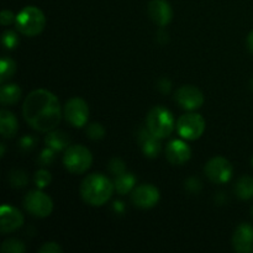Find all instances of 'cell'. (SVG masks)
Listing matches in <instances>:
<instances>
[{"label":"cell","instance_id":"cell-34","mask_svg":"<svg viewBox=\"0 0 253 253\" xmlns=\"http://www.w3.org/2000/svg\"><path fill=\"white\" fill-rule=\"evenodd\" d=\"M0 147H1V152H0V156H1V157H4V156H5V143H1V145H0Z\"/></svg>","mask_w":253,"mask_h":253},{"label":"cell","instance_id":"cell-25","mask_svg":"<svg viewBox=\"0 0 253 253\" xmlns=\"http://www.w3.org/2000/svg\"><path fill=\"white\" fill-rule=\"evenodd\" d=\"M86 135H88L89 138L91 140H101L105 135V130H104L103 126L98 123L90 124V125L86 127Z\"/></svg>","mask_w":253,"mask_h":253},{"label":"cell","instance_id":"cell-36","mask_svg":"<svg viewBox=\"0 0 253 253\" xmlns=\"http://www.w3.org/2000/svg\"><path fill=\"white\" fill-rule=\"evenodd\" d=\"M252 165H253V160H252Z\"/></svg>","mask_w":253,"mask_h":253},{"label":"cell","instance_id":"cell-9","mask_svg":"<svg viewBox=\"0 0 253 253\" xmlns=\"http://www.w3.org/2000/svg\"><path fill=\"white\" fill-rule=\"evenodd\" d=\"M64 118L74 127H83L89 118V106L82 98H72L64 105Z\"/></svg>","mask_w":253,"mask_h":253},{"label":"cell","instance_id":"cell-10","mask_svg":"<svg viewBox=\"0 0 253 253\" xmlns=\"http://www.w3.org/2000/svg\"><path fill=\"white\" fill-rule=\"evenodd\" d=\"M175 101L185 110H197L204 104V94L194 85H182L175 93Z\"/></svg>","mask_w":253,"mask_h":253},{"label":"cell","instance_id":"cell-24","mask_svg":"<svg viewBox=\"0 0 253 253\" xmlns=\"http://www.w3.org/2000/svg\"><path fill=\"white\" fill-rule=\"evenodd\" d=\"M2 44L6 49H14L19 44V36L16 35V32L11 31V30L5 31L2 34Z\"/></svg>","mask_w":253,"mask_h":253},{"label":"cell","instance_id":"cell-18","mask_svg":"<svg viewBox=\"0 0 253 253\" xmlns=\"http://www.w3.org/2000/svg\"><path fill=\"white\" fill-rule=\"evenodd\" d=\"M44 142L53 151H62L69 147V137L63 131H49L44 137Z\"/></svg>","mask_w":253,"mask_h":253},{"label":"cell","instance_id":"cell-13","mask_svg":"<svg viewBox=\"0 0 253 253\" xmlns=\"http://www.w3.org/2000/svg\"><path fill=\"white\" fill-rule=\"evenodd\" d=\"M232 246L239 253H253V226L250 224L240 225L232 236Z\"/></svg>","mask_w":253,"mask_h":253},{"label":"cell","instance_id":"cell-29","mask_svg":"<svg viewBox=\"0 0 253 253\" xmlns=\"http://www.w3.org/2000/svg\"><path fill=\"white\" fill-rule=\"evenodd\" d=\"M63 250L57 242H46L39 249V253H62Z\"/></svg>","mask_w":253,"mask_h":253},{"label":"cell","instance_id":"cell-21","mask_svg":"<svg viewBox=\"0 0 253 253\" xmlns=\"http://www.w3.org/2000/svg\"><path fill=\"white\" fill-rule=\"evenodd\" d=\"M235 193L242 200H249L253 198V177L244 175L237 180L235 185Z\"/></svg>","mask_w":253,"mask_h":253},{"label":"cell","instance_id":"cell-14","mask_svg":"<svg viewBox=\"0 0 253 253\" xmlns=\"http://www.w3.org/2000/svg\"><path fill=\"white\" fill-rule=\"evenodd\" d=\"M148 14L155 24L166 26L172 21L173 10L167 0H151L148 4Z\"/></svg>","mask_w":253,"mask_h":253},{"label":"cell","instance_id":"cell-4","mask_svg":"<svg viewBox=\"0 0 253 253\" xmlns=\"http://www.w3.org/2000/svg\"><path fill=\"white\" fill-rule=\"evenodd\" d=\"M15 24L20 34L27 37H35L43 31L46 26V16L39 7L26 6L16 15Z\"/></svg>","mask_w":253,"mask_h":253},{"label":"cell","instance_id":"cell-32","mask_svg":"<svg viewBox=\"0 0 253 253\" xmlns=\"http://www.w3.org/2000/svg\"><path fill=\"white\" fill-rule=\"evenodd\" d=\"M35 145V138L31 137V136H27V137H24L21 140V147H25L26 150H30V148L34 147Z\"/></svg>","mask_w":253,"mask_h":253},{"label":"cell","instance_id":"cell-35","mask_svg":"<svg viewBox=\"0 0 253 253\" xmlns=\"http://www.w3.org/2000/svg\"><path fill=\"white\" fill-rule=\"evenodd\" d=\"M252 215H253V208H252Z\"/></svg>","mask_w":253,"mask_h":253},{"label":"cell","instance_id":"cell-15","mask_svg":"<svg viewBox=\"0 0 253 253\" xmlns=\"http://www.w3.org/2000/svg\"><path fill=\"white\" fill-rule=\"evenodd\" d=\"M192 150L189 146L180 140H172L166 146V157L172 165H184L190 160Z\"/></svg>","mask_w":253,"mask_h":253},{"label":"cell","instance_id":"cell-7","mask_svg":"<svg viewBox=\"0 0 253 253\" xmlns=\"http://www.w3.org/2000/svg\"><path fill=\"white\" fill-rule=\"evenodd\" d=\"M205 131V120L195 113L184 114L177 121V132L184 140L195 141L202 137Z\"/></svg>","mask_w":253,"mask_h":253},{"label":"cell","instance_id":"cell-3","mask_svg":"<svg viewBox=\"0 0 253 253\" xmlns=\"http://www.w3.org/2000/svg\"><path fill=\"white\" fill-rule=\"evenodd\" d=\"M146 127L158 140H165L174 128L172 113L165 106H155L146 116Z\"/></svg>","mask_w":253,"mask_h":253},{"label":"cell","instance_id":"cell-31","mask_svg":"<svg viewBox=\"0 0 253 253\" xmlns=\"http://www.w3.org/2000/svg\"><path fill=\"white\" fill-rule=\"evenodd\" d=\"M15 20H16V16H15V15L12 14V11H10V10H4V11L1 12V15H0V21H1V24L4 25V26H7V25H10L12 21H15Z\"/></svg>","mask_w":253,"mask_h":253},{"label":"cell","instance_id":"cell-19","mask_svg":"<svg viewBox=\"0 0 253 253\" xmlns=\"http://www.w3.org/2000/svg\"><path fill=\"white\" fill-rule=\"evenodd\" d=\"M22 90L17 84H5L0 90V101L2 105H14L21 98Z\"/></svg>","mask_w":253,"mask_h":253},{"label":"cell","instance_id":"cell-1","mask_svg":"<svg viewBox=\"0 0 253 253\" xmlns=\"http://www.w3.org/2000/svg\"><path fill=\"white\" fill-rule=\"evenodd\" d=\"M22 115L30 127L39 132H49L61 123L59 100L49 90L36 89L24 100Z\"/></svg>","mask_w":253,"mask_h":253},{"label":"cell","instance_id":"cell-2","mask_svg":"<svg viewBox=\"0 0 253 253\" xmlns=\"http://www.w3.org/2000/svg\"><path fill=\"white\" fill-rule=\"evenodd\" d=\"M115 187L106 175L93 173L86 175L81 184V197L86 204L91 207H101L113 195Z\"/></svg>","mask_w":253,"mask_h":253},{"label":"cell","instance_id":"cell-30","mask_svg":"<svg viewBox=\"0 0 253 253\" xmlns=\"http://www.w3.org/2000/svg\"><path fill=\"white\" fill-rule=\"evenodd\" d=\"M54 152L52 148H46V150L42 151L41 156H40L39 161L42 163V166H49L54 161Z\"/></svg>","mask_w":253,"mask_h":253},{"label":"cell","instance_id":"cell-27","mask_svg":"<svg viewBox=\"0 0 253 253\" xmlns=\"http://www.w3.org/2000/svg\"><path fill=\"white\" fill-rule=\"evenodd\" d=\"M109 169L111 170L114 175H120L125 173V163L120 160V158H113L109 163Z\"/></svg>","mask_w":253,"mask_h":253},{"label":"cell","instance_id":"cell-12","mask_svg":"<svg viewBox=\"0 0 253 253\" xmlns=\"http://www.w3.org/2000/svg\"><path fill=\"white\" fill-rule=\"evenodd\" d=\"M24 224V216L16 208L11 205H2L0 209V230L2 234L12 232L20 229Z\"/></svg>","mask_w":253,"mask_h":253},{"label":"cell","instance_id":"cell-20","mask_svg":"<svg viewBox=\"0 0 253 253\" xmlns=\"http://www.w3.org/2000/svg\"><path fill=\"white\" fill-rule=\"evenodd\" d=\"M136 178L132 173H123L120 175H116L114 180V187L115 190L121 195H125L135 189Z\"/></svg>","mask_w":253,"mask_h":253},{"label":"cell","instance_id":"cell-28","mask_svg":"<svg viewBox=\"0 0 253 253\" xmlns=\"http://www.w3.org/2000/svg\"><path fill=\"white\" fill-rule=\"evenodd\" d=\"M27 183V177L22 170H15L11 174V185L16 188L25 187Z\"/></svg>","mask_w":253,"mask_h":253},{"label":"cell","instance_id":"cell-11","mask_svg":"<svg viewBox=\"0 0 253 253\" xmlns=\"http://www.w3.org/2000/svg\"><path fill=\"white\" fill-rule=\"evenodd\" d=\"M131 200L141 209H151L160 200V190L152 184H141L131 193Z\"/></svg>","mask_w":253,"mask_h":253},{"label":"cell","instance_id":"cell-16","mask_svg":"<svg viewBox=\"0 0 253 253\" xmlns=\"http://www.w3.org/2000/svg\"><path fill=\"white\" fill-rule=\"evenodd\" d=\"M138 142L141 143L142 152L145 153L146 157L156 158L161 152V145L158 142V138L155 137L152 133L148 131V128H142L138 136Z\"/></svg>","mask_w":253,"mask_h":253},{"label":"cell","instance_id":"cell-22","mask_svg":"<svg viewBox=\"0 0 253 253\" xmlns=\"http://www.w3.org/2000/svg\"><path fill=\"white\" fill-rule=\"evenodd\" d=\"M16 72V63L9 57H2L0 62V82L4 83L5 81L14 77Z\"/></svg>","mask_w":253,"mask_h":253},{"label":"cell","instance_id":"cell-17","mask_svg":"<svg viewBox=\"0 0 253 253\" xmlns=\"http://www.w3.org/2000/svg\"><path fill=\"white\" fill-rule=\"evenodd\" d=\"M17 119L10 111L2 109L0 111V131L4 138H11L17 133Z\"/></svg>","mask_w":253,"mask_h":253},{"label":"cell","instance_id":"cell-26","mask_svg":"<svg viewBox=\"0 0 253 253\" xmlns=\"http://www.w3.org/2000/svg\"><path fill=\"white\" fill-rule=\"evenodd\" d=\"M51 174L46 169L37 170L36 174H35V183H36L37 188H40V189L46 188L51 183Z\"/></svg>","mask_w":253,"mask_h":253},{"label":"cell","instance_id":"cell-8","mask_svg":"<svg viewBox=\"0 0 253 253\" xmlns=\"http://www.w3.org/2000/svg\"><path fill=\"white\" fill-rule=\"evenodd\" d=\"M204 172L215 184H225L232 178L234 168L226 158L214 157L205 165Z\"/></svg>","mask_w":253,"mask_h":253},{"label":"cell","instance_id":"cell-5","mask_svg":"<svg viewBox=\"0 0 253 253\" xmlns=\"http://www.w3.org/2000/svg\"><path fill=\"white\" fill-rule=\"evenodd\" d=\"M93 155L86 147L82 145L69 146L63 156V165L68 172L73 174H82L91 167Z\"/></svg>","mask_w":253,"mask_h":253},{"label":"cell","instance_id":"cell-6","mask_svg":"<svg viewBox=\"0 0 253 253\" xmlns=\"http://www.w3.org/2000/svg\"><path fill=\"white\" fill-rule=\"evenodd\" d=\"M24 208L32 216L43 219L49 216L53 211V202L41 190H32L25 195Z\"/></svg>","mask_w":253,"mask_h":253},{"label":"cell","instance_id":"cell-23","mask_svg":"<svg viewBox=\"0 0 253 253\" xmlns=\"http://www.w3.org/2000/svg\"><path fill=\"white\" fill-rule=\"evenodd\" d=\"M25 251H26V247L24 242L16 239H9L1 245L2 253H24Z\"/></svg>","mask_w":253,"mask_h":253},{"label":"cell","instance_id":"cell-33","mask_svg":"<svg viewBox=\"0 0 253 253\" xmlns=\"http://www.w3.org/2000/svg\"><path fill=\"white\" fill-rule=\"evenodd\" d=\"M247 47L253 53V31L250 32V35L247 36Z\"/></svg>","mask_w":253,"mask_h":253}]
</instances>
